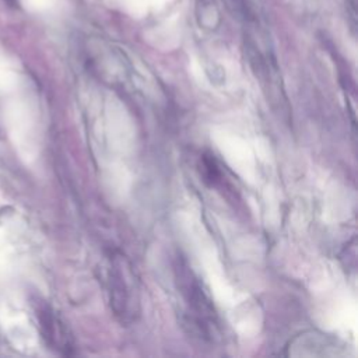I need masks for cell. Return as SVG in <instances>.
Here are the masks:
<instances>
[{
	"label": "cell",
	"mask_w": 358,
	"mask_h": 358,
	"mask_svg": "<svg viewBox=\"0 0 358 358\" xmlns=\"http://www.w3.org/2000/svg\"><path fill=\"white\" fill-rule=\"evenodd\" d=\"M35 316L38 320L42 338L49 348L63 355H70L74 351L73 336L63 322V319L55 312V309L45 301L35 302Z\"/></svg>",
	"instance_id": "3957f363"
},
{
	"label": "cell",
	"mask_w": 358,
	"mask_h": 358,
	"mask_svg": "<svg viewBox=\"0 0 358 358\" xmlns=\"http://www.w3.org/2000/svg\"><path fill=\"white\" fill-rule=\"evenodd\" d=\"M106 292L110 309L122 324L136 320L140 313L138 287L129 260L117 252L108 257Z\"/></svg>",
	"instance_id": "7a4b0ae2"
},
{
	"label": "cell",
	"mask_w": 358,
	"mask_h": 358,
	"mask_svg": "<svg viewBox=\"0 0 358 358\" xmlns=\"http://www.w3.org/2000/svg\"><path fill=\"white\" fill-rule=\"evenodd\" d=\"M175 278L186 303V324L199 338L214 341L220 336V324L214 305L203 288V282L185 260H178Z\"/></svg>",
	"instance_id": "6da1fadb"
},
{
	"label": "cell",
	"mask_w": 358,
	"mask_h": 358,
	"mask_svg": "<svg viewBox=\"0 0 358 358\" xmlns=\"http://www.w3.org/2000/svg\"><path fill=\"white\" fill-rule=\"evenodd\" d=\"M320 348L323 355H333L337 354L336 351V340L326 336V334H317V333H306L298 336L295 340H292L289 350L292 348H301V351H296L295 355H302L306 348ZM312 351V350H310ZM310 351L308 355H310Z\"/></svg>",
	"instance_id": "277c9868"
}]
</instances>
